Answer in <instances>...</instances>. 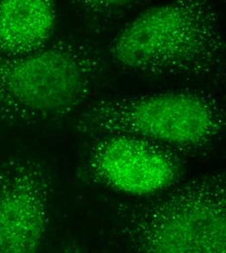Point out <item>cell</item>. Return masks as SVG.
<instances>
[{
    "mask_svg": "<svg viewBox=\"0 0 226 253\" xmlns=\"http://www.w3.org/2000/svg\"><path fill=\"white\" fill-rule=\"evenodd\" d=\"M117 235L130 252L225 253L226 180L223 171L119 206Z\"/></svg>",
    "mask_w": 226,
    "mask_h": 253,
    "instance_id": "7a4b0ae2",
    "label": "cell"
},
{
    "mask_svg": "<svg viewBox=\"0 0 226 253\" xmlns=\"http://www.w3.org/2000/svg\"><path fill=\"white\" fill-rule=\"evenodd\" d=\"M88 20L102 22L120 13L138 0H69Z\"/></svg>",
    "mask_w": 226,
    "mask_h": 253,
    "instance_id": "ba28073f",
    "label": "cell"
},
{
    "mask_svg": "<svg viewBox=\"0 0 226 253\" xmlns=\"http://www.w3.org/2000/svg\"><path fill=\"white\" fill-rule=\"evenodd\" d=\"M53 178L36 159L0 164V253H33L44 241Z\"/></svg>",
    "mask_w": 226,
    "mask_h": 253,
    "instance_id": "8992f818",
    "label": "cell"
},
{
    "mask_svg": "<svg viewBox=\"0 0 226 253\" xmlns=\"http://www.w3.org/2000/svg\"><path fill=\"white\" fill-rule=\"evenodd\" d=\"M225 127L221 97L194 90L98 98L85 106L74 124L82 135L132 134L179 151L212 146Z\"/></svg>",
    "mask_w": 226,
    "mask_h": 253,
    "instance_id": "277c9868",
    "label": "cell"
},
{
    "mask_svg": "<svg viewBox=\"0 0 226 253\" xmlns=\"http://www.w3.org/2000/svg\"><path fill=\"white\" fill-rule=\"evenodd\" d=\"M56 22L54 0H0V53L17 56L41 49Z\"/></svg>",
    "mask_w": 226,
    "mask_h": 253,
    "instance_id": "52a82bcc",
    "label": "cell"
},
{
    "mask_svg": "<svg viewBox=\"0 0 226 253\" xmlns=\"http://www.w3.org/2000/svg\"><path fill=\"white\" fill-rule=\"evenodd\" d=\"M104 69L89 44L62 40L25 55L0 53V127L70 114L90 97Z\"/></svg>",
    "mask_w": 226,
    "mask_h": 253,
    "instance_id": "3957f363",
    "label": "cell"
},
{
    "mask_svg": "<svg viewBox=\"0 0 226 253\" xmlns=\"http://www.w3.org/2000/svg\"><path fill=\"white\" fill-rule=\"evenodd\" d=\"M81 180L135 196H152L174 186L181 161L160 143L125 133L96 137L79 170Z\"/></svg>",
    "mask_w": 226,
    "mask_h": 253,
    "instance_id": "5b68a950",
    "label": "cell"
},
{
    "mask_svg": "<svg viewBox=\"0 0 226 253\" xmlns=\"http://www.w3.org/2000/svg\"><path fill=\"white\" fill-rule=\"evenodd\" d=\"M113 63L157 77H208L223 70L225 41L212 0H173L124 26L108 46Z\"/></svg>",
    "mask_w": 226,
    "mask_h": 253,
    "instance_id": "6da1fadb",
    "label": "cell"
}]
</instances>
